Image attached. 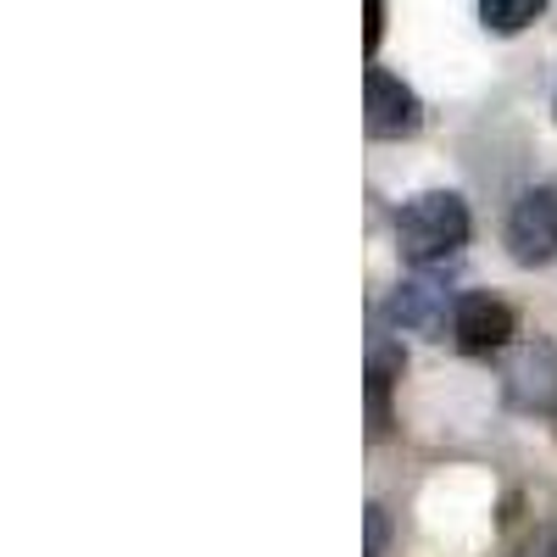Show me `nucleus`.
Wrapping results in <instances>:
<instances>
[{
  "instance_id": "9b49d317",
  "label": "nucleus",
  "mask_w": 557,
  "mask_h": 557,
  "mask_svg": "<svg viewBox=\"0 0 557 557\" xmlns=\"http://www.w3.org/2000/svg\"><path fill=\"white\" fill-rule=\"evenodd\" d=\"M524 557H557V541H546V546H535V552H524Z\"/></svg>"
},
{
  "instance_id": "f03ea898",
  "label": "nucleus",
  "mask_w": 557,
  "mask_h": 557,
  "mask_svg": "<svg viewBox=\"0 0 557 557\" xmlns=\"http://www.w3.org/2000/svg\"><path fill=\"white\" fill-rule=\"evenodd\" d=\"M502 391H507V407L552 418L557 412V346L552 341L507 346V357H502Z\"/></svg>"
},
{
  "instance_id": "423d86ee",
  "label": "nucleus",
  "mask_w": 557,
  "mask_h": 557,
  "mask_svg": "<svg viewBox=\"0 0 557 557\" xmlns=\"http://www.w3.org/2000/svg\"><path fill=\"white\" fill-rule=\"evenodd\" d=\"M451 341H457V351H469V357L507 351V341H513V307H507V301H496V296H485V290L457 296Z\"/></svg>"
},
{
  "instance_id": "6e6552de",
  "label": "nucleus",
  "mask_w": 557,
  "mask_h": 557,
  "mask_svg": "<svg viewBox=\"0 0 557 557\" xmlns=\"http://www.w3.org/2000/svg\"><path fill=\"white\" fill-rule=\"evenodd\" d=\"M546 12V0H480V23L491 34H524Z\"/></svg>"
},
{
  "instance_id": "1a4fd4ad",
  "label": "nucleus",
  "mask_w": 557,
  "mask_h": 557,
  "mask_svg": "<svg viewBox=\"0 0 557 557\" xmlns=\"http://www.w3.org/2000/svg\"><path fill=\"white\" fill-rule=\"evenodd\" d=\"M380 34H385V0H362V45L380 51Z\"/></svg>"
},
{
  "instance_id": "9d476101",
  "label": "nucleus",
  "mask_w": 557,
  "mask_h": 557,
  "mask_svg": "<svg viewBox=\"0 0 557 557\" xmlns=\"http://www.w3.org/2000/svg\"><path fill=\"white\" fill-rule=\"evenodd\" d=\"M385 552V507H368V546L362 557H380Z\"/></svg>"
},
{
  "instance_id": "f257e3e1",
  "label": "nucleus",
  "mask_w": 557,
  "mask_h": 557,
  "mask_svg": "<svg viewBox=\"0 0 557 557\" xmlns=\"http://www.w3.org/2000/svg\"><path fill=\"white\" fill-rule=\"evenodd\" d=\"M469 228H474V218L462 207V196L424 190L396 212V246L412 268H435V262H446L469 246Z\"/></svg>"
},
{
  "instance_id": "0eeeda50",
  "label": "nucleus",
  "mask_w": 557,
  "mask_h": 557,
  "mask_svg": "<svg viewBox=\"0 0 557 557\" xmlns=\"http://www.w3.org/2000/svg\"><path fill=\"white\" fill-rule=\"evenodd\" d=\"M401 380V346L380 341L374 351H368V435H385L391 430V391Z\"/></svg>"
},
{
  "instance_id": "20e7f679",
  "label": "nucleus",
  "mask_w": 557,
  "mask_h": 557,
  "mask_svg": "<svg viewBox=\"0 0 557 557\" xmlns=\"http://www.w3.org/2000/svg\"><path fill=\"white\" fill-rule=\"evenodd\" d=\"M418 123H424V101L396 73L368 67L362 73V128L374 139H407V134H418Z\"/></svg>"
},
{
  "instance_id": "7ed1b4c3",
  "label": "nucleus",
  "mask_w": 557,
  "mask_h": 557,
  "mask_svg": "<svg viewBox=\"0 0 557 557\" xmlns=\"http://www.w3.org/2000/svg\"><path fill=\"white\" fill-rule=\"evenodd\" d=\"M507 257L519 268L557 262V184H535L507 212Z\"/></svg>"
},
{
  "instance_id": "39448f33",
  "label": "nucleus",
  "mask_w": 557,
  "mask_h": 557,
  "mask_svg": "<svg viewBox=\"0 0 557 557\" xmlns=\"http://www.w3.org/2000/svg\"><path fill=\"white\" fill-rule=\"evenodd\" d=\"M385 318L396 323V330H412V335L441 341V335L451 330V318H457V296L441 285V278H407V285L391 290Z\"/></svg>"
}]
</instances>
